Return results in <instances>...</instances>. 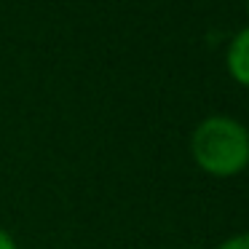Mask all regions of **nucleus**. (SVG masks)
<instances>
[{
  "label": "nucleus",
  "instance_id": "obj_4",
  "mask_svg": "<svg viewBox=\"0 0 249 249\" xmlns=\"http://www.w3.org/2000/svg\"><path fill=\"white\" fill-rule=\"evenodd\" d=\"M0 249H19V244L14 241V236L6 233L3 228H0Z\"/></svg>",
  "mask_w": 249,
  "mask_h": 249
},
{
  "label": "nucleus",
  "instance_id": "obj_5",
  "mask_svg": "<svg viewBox=\"0 0 249 249\" xmlns=\"http://www.w3.org/2000/svg\"><path fill=\"white\" fill-rule=\"evenodd\" d=\"M247 14H249V0H247Z\"/></svg>",
  "mask_w": 249,
  "mask_h": 249
},
{
  "label": "nucleus",
  "instance_id": "obj_1",
  "mask_svg": "<svg viewBox=\"0 0 249 249\" xmlns=\"http://www.w3.org/2000/svg\"><path fill=\"white\" fill-rule=\"evenodd\" d=\"M190 156L212 177H236L249 166V129L233 115H206L190 134Z\"/></svg>",
  "mask_w": 249,
  "mask_h": 249
},
{
  "label": "nucleus",
  "instance_id": "obj_3",
  "mask_svg": "<svg viewBox=\"0 0 249 249\" xmlns=\"http://www.w3.org/2000/svg\"><path fill=\"white\" fill-rule=\"evenodd\" d=\"M214 249H249V233H236V236L225 238L222 244H217Z\"/></svg>",
  "mask_w": 249,
  "mask_h": 249
},
{
  "label": "nucleus",
  "instance_id": "obj_2",
  "mask_svg": "<svg viewBox=\"0 0 249 249\" xmlns=\"http://www.w3.org/2000/svg\"><path fill=\"white\" fill-rule=\"evenodd\" d=\"M225 67L238 86L249 89V24L231 38L225 51Z\"/></svg>",
  "mask_w": 249,
  "mask_h": 249
}]
</instances>
